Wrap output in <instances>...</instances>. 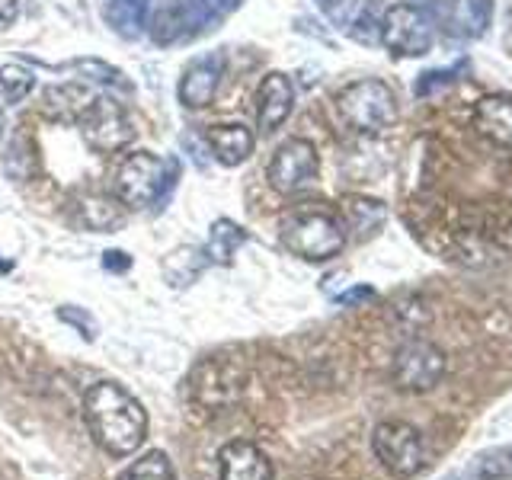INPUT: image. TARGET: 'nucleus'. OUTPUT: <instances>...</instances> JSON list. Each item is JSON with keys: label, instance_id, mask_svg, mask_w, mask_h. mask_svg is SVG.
<instances>
[{"label": "nucleus", "instance_id": "17", "mask_svg": "<svg viewBox=\"0 0 512 480\" xmlns=\"http://www.w3.org/2000/svg\"><path fill=\"white\" fill-rule=\"evenodd\" d=\"M77 215L87 228L109 234L125 221V205L119 202V196H100L96 192V196H84L77 202Z\"/></svg>", "mask_w": 512, "mask_h": 480}, {"label": "nucleus", "instance_id": "19", "mask_svg": "<svg viewBox=\"0 0 512 480\" xmlns=\"http://www.w3.org/2000/svg\"><path fill=\"white\" fill-rule=\"evenodd\" d=\"M244 240H247V234L240 231L234 221L221 218V221L212 224V234H208V244H205L202 253H205L208 263H231L234 250L244 244Z\"/></svg>", "mask_w": 512, "mask_h": 480}, {"label": "nucleus", "instance_id": "20", "mask_svg": "<svg viewBox=\"0 0 512 480\" xmlns=\"http://www.w3.org/2000/svg\"><path fill=\"white\" fill-rule=\"evenodd\" d=\"M343 215H346V231H356L359 237H372L384 224V205L375 199H349Z\"/></svg>", "mask_w": 512, "mask_h": 480}, {"label": "nucleus", "instance_id": "27", "mask_svg": "<svg viewBox=\"0 0 512 480\" xmlns=\"http://www.w3.org/2000/svg\"><path fill=\"white\" fill-rule=\"evenodd\" d=\"M58 320L64 324H71L80 336H84L87 343H93L96 336H100V324H96V317L84 308H77V304H61L58 308Z\"/></svg>", "mask_w": 512, "mask_h": 480}, {"label": "nucleus", "instance_id": "24", "mask_svg": "<svg viewBox=\"0 0 512 480\" xmlns=\"http://www.w3.org/2000/svg\"><path fill=\"white\" fill-rule=\"evenodd\" d=\"M36 87V74L23 64H0V93L7 103H20Z\"/></svg>", "mask_w": 512, "mask_h": 480}, {"label": "nucleus", "instance_id": "2", "mask_svg": "<svg viewBox=\"0 0 512 480\" xmlns=\"http://www.w3.org/2000/svg\"><path fill=\"white\" fill-rule=\"evenodd\" d=\"M343 122L359 135H381L397 122V96L384 80H356L336 96Z\"/></svg>", "mask_w": 512, "mask_h": 480}, {"label": "nucleus", "instance_id": "22", "mask_svg": "<svg viewBox=\"0 0 512 480\" xmlns=\"http://www.w3.org/2000/svg\"><path fill=\"white\" fill-rule=\"evenodd\" d=\"M205 253H199L196 247H180V250H173L167 256V263H164V272H167V282L176 285V288H186L192 279L199 276L202 266H205Z\"/></svg>", "mask_w": 512, "mask_h": 480}, {"label": "nucleus", "instance_id": "15", "mask_svg": "<svg viewBox=\"0 0 512 480\" xmlns=\"http://www.w3.org/2000/svg\"><path fill=\"white\" fill-rule=\"evenodd\" d=\"M493 16L490 0H448L445 26L455 39H477L484 36Z\"/></svg>", "mask_w": 512, "mask_h": 480}, {"label": "nucleus", "instance_id": "18", "mask_svg": "<svg viewBox=\"0 0 512 480\" xmlns=\"http://www.w3.org/2000/svg\"><path fill=\"white\" fill-rule=\"evenodd\" d=\"M106 23L116 29L122 39L144 36V26H148V0H109Z\"/></svg>", "mask_w": 512, "mask_h": 480}, {"label": "nucleus", "instance_id": "16", "mask_svg": "<svg viewBox=\"0 0 512 480\" xmlns=\"http://www.w3.org/2000/svg\"><path fill=\"white\" fill-rule=\"evenodd\" d=\"M205 141L221 167H240L253 154V132L247 125H215Z\"/></svg>", "mask_w": 512, "mask_h": 480}, {"label": "nucleus", "instance_id": "7", "mask_svg": "<svg viewBox=\"0 0 512 480\" xmlns=\"http://www.w3.org/2000/svg\"><path fill=\"white\" fill-rule=\"evenodd\" d=\"M381 45L394 58H420L432 48V20L413 4H394L381 16Z\"/></svg>", "mask_w": 512, "mask_h": 480}, {"label": "nucleus", "instance_id": "29", "mask_svg": "<svg viewBox=\"0 0 512 480\" xmlns=\"http://www.w3.org/2000/svg\"><path fill=\"white\" fill-rule=\"evenodd\" d=\"M461 71H464V64H455V68H448V71H426L420 77V84H416V93L429 96V93H436V90H442L448 84H455Z\"/></svg>", "mask_w": 512, "mask_h": 480}, {"label": "nucleus", "instance_id": "1", "mask_svg": "<svg viewBox=\"0 0 512 480\" xmlns=\"http://www.w3.org/2000/svg\"><path fill=\"white\" fill-rule=\"evenodd\" d=\"M84 416L96 445L112 458L138 452L148 436V413L138 404V397H132L116 381L93 384L84 397Z\"/></svg>", "mask_w": 512, "mask_h": 480}, {"label": "nucleus", "instance_id": "13", "mask_svg": "<svg viewBox=\"0 0 512 480\" xmlns=\"http://www.w3.org/2000/svg\"><path fill=\"white\" fill-rule=\"evenodd\" d=\"M474 128L496 148H512V96L490 93L474 106Z\"/></svg>", "mask_w": 512, "mask_h": 480}, {"label": "nucleus", "instance_id": "23", "mask_svg": "<svg viewBox=\"0 0 512 480\" xmlns=\"http://www.w3.org/2000/svg\"><path fill=\"white\" fill-rule=\"evenodd\" d=\"M340 23L356 42H365V45L381 42V16H375V10L368 7V0H362V4L352 7V13L343 16Z\"/></svg>", "mask_w": 512, "mask_h": 480}, {"label": "nucleus", "instance_id": "31", "mask_svg": "<svg viewBox=\"0 0 512 480\" xmlns=\"http://www.w3.org/2000/svg\"><path fill=\"white\" fill-rule=\"evenodd\" d=\"M368 298H375V288L356 285V288H349V292H346V295H340L336 301H340V304H359V301H368Z\"/></svg>", "mask_w": 512, "mask_h": 480}, {"label": "nucleus", "instance_id": "6", "mask_svg": "<svg viewBox=\"0 0 512 480\" xmlns=\"http://www.w3.org/2000/svg\"><path fill=\"white\" fill-rule=\"evenodd\" d=\"M391 378L400 391L426 394L445 378V352L429 340H407L394 352Z\"/></svg>", "mask_w": 512, "mask_h": 480}, {"label": "nucleus", "instance_id": "32", "mask_svg": "<svg viewBox=\"0 0 512 480\" xmlns=\"http://www.w3.org/2000/svg\"><path fill=\"white\" fill-rule=\"evenodd\" d=\"M20 13V0H0V29L10 26Z\"/></svg>", "mask_w": 512, "mask_h": 480}, {"label": "nucleus", "instance_id": "10", "mask_svg": "<svg viewBox=\"0 0 512 480\" xmlns=\"http://www.w3.org/2000/svg\"><path fill=\"white\" fill-rule=\"evenodd\" d=\"M292 106H295L292 80L279 71L266 74L260 90H256V125H260V132L266 135L276 132V128L292 116Z\"/></svg>", "mask_w": 512, "mask_h": 480}, {"label": "nucleus", "instance_id": "30", "mask_svg": "<svg viewBox=\"0 0 512 480\" xmlns=\"http://www.w3.org/2000/svg\"><path fill=\"white\" fill-rule=\"evenodd\" d=\"M103 266H106L109 272H125L128 266H132V256H128L125 250H106Z\"/></svg>", "mask_w": 512, "mask_h": 480}, {"label": "nucleus", "instance_id": "21", "mask_svg": "<svg viewBox=\"0 0 512 480\" xmlns=\"http://www.w3.org/2000/svg\"><path fill=\"white\" fill-rule=\"evenodd\" d=\"M4 173L10 176V180H32V176L39 173V157H36V148H32V141L29 138H13L7 144V151H4Z\"/></svg>", "mask_w": 512, "mask_h": 480}, {"label": "nucleus", "instance_id": "8", "mask_svg": "<svg viewBox=\"0 0 512 480\" xmlns=\"http://www.w3.org/2000/svg\"><path fill=\"white\" fill-rule=\"evenodd\" d=\"M77 125L84 132V141L100 154H116L135 138L128 112L116 100H109V96H96V103L84 112V119Z\"/></svg>", "mask_w": 512, "mask_h": 480}, {"label": "nucleus", "instance_id": "25", "mask_svg": "<svg viewBox=\"0 0 512 480\" xmlns=\"http://www.w3.org/2000/svg\"><path fill=\"white\" fill-rule=\"evenodd\" d=\"M119 480H176V474L164 452H148L144 458L128 464Z\"/></svg>", "mask_w": 512, "mask_h": 480}, {"label": "nucleus", "instance_id": "33", "mask_svg": "<svg viewBox=\"0 0 512 480\" xmlns=\"http://www.w3.org/2000/svg\"><path fill=\"white\" fill-rule=\"evenodd\" d=\"M4 132H7V116H4V106H0V141H4Z\"/></svg>", "mask_w": 512, "mask_h": 480}, {"label": "nucleus", "instance_id": "11", "mask_svg": "<svg viewBox=\"0 0 512 480\" xmlns=\"http://www.w3.org/2000/svg\"><path fill=\"white\" fill-rule=\"evenodd\" d=\"M218 474L221 480H276L272 461L263 448H256L247 439L228 442L218 455Z\"/></svg>", "mask_w": 512, "mask_h": 480}, {"label": "nucleus", "instance_id": "4", "mask_svg": "<svg viewBox=\"0 0 512 480\" xmlns=\"http://www.w3.org/2000/svg\"><path fill=\"white\" fill-rule=\"evenodd\" d=\"M173 189L170 164L151 151L128 154L116 170V196L125 208H151Z\"/></svg>", "mask_w": 512, "mask_h": 480}, {"label": "nucleus", "instance_id": "3", "mask_svg": "<svg viewBox=\"0 0 512 480\" xmlns=\"http://www.w3.org/2000/svg\"><path fill=\"white\" fill-rule=\"evenodd\" d=\"M282 244L308 263H327L346 247V228L330 212H295L282 224Z\"/></svg>", "mask_w": 512, "mask_h": 480}, {"label": "nucleus", "instance_id": "5", "mask_svg": "<svg viewBox=\"0 0 512 480\" xmlns=\"http://www.w3.org/2000/svg\"><path fill=\"white\" fill-rule=\"evenodd\" d=\"M372 448H375V458L384 464V471L394 474L397 480L416 477L426 464L420 432L404 420H388V423L375 426Z\"/></svg>", "mask_w": 512, "mask_h": 480}, {"label": "nucleus", "instance_id": "28", "mask_svg": "<svg viewBox=\"0 0 512 480\" xmlns=\"http://www.w3.org/2000/svg\"><path fill=\"white\" fill-rule=\"evenodd\" d=\"M71 68H74L77 74H84V77L96 80V84H119V80H122V74H119L116 68H109L106 61H96V58H80V61L71 64Z\"/></svg>", "mask_w": 512, "mask_h": 480}, {"label": "nucleus", "instance_id": "12", "mask_svg": "<svg viewBox=\"0 0 512 480\" xmlns=\"http://www.w3.org/2000/svg\"><path fill=\"white\" fill-rule=\"evenodd\" d=\"M96 103V93L87 84H52L42 93V116L52 122L77 125L84 119V112Z\"/></svg>", "mask_w": 512, "mask_h": 480}, {"label": "nucleus", "instance_id": "35", "mask_svg": "<svg viewBox=\"0 0 512 480\" xmlns=\"http://www.w3.org/2000/svg\"><path fill=\"white\" fill-rule=\"evenodd\" d=\"M333 4H340V0H320V7H327V10H330Z\"/></svg>", "mask_w": 512, "mask_h": 480}, {"label": "nucleus", "instance_id": "34", "mask_svg": "<svg viewBox=\"0 0 512 480\" xmlns=\"http://www.w3.org/2000/svg\"><path fill=\"white\" fill-rule=\"evenodd\" d=\"M13 269V263L10 260H0V272H10Z\"/></svg>", "mask_w": 512, "mask_h": 480}, {"label": "nucleus", "instance_id": "14", "mask_svg": "<svg viewBox=\"0 0 512 480\" xmlns=\"http://www.w3.org/2000/svg\"><path fill=\"white\" fill-rule=\"evenodd\" d=\"M221 58L218 55H205L196 64H189L183 80H180V103L186 109H205L208 103L215 100V90H218V80H221Z\"/></svg>", "mask_w": 512, "mask_h": 480}, {"label": "nucleus", "instance_id": "26", "mask_svg": "<svg viewBox=\"0 0 512 480\" xmlns=\"http://www.w3.org/2000/svg\"><path fill=\"white\" fill-rule=\"evenodd\" d=\"M474 474L480 480H512V445L490 448L474 461Z\"/></svg>", "mask_w": 512, "mask_h": 480}, {"label": "nucleus", "instance_id": "9", "mask_svg": "<svg viewBox=\"0 0 512 480\" xmlns=\"http://www.w3.org/2000/svg\"><path fill=\"white\" fill-rule=\"evenodd\" d=\"M317 170H320V160H317L314 144L304 138H292L272 154L266 176L272 189L292 196V192L308 189L317 180Z\"/></svg>", "mask_w": 512, "mask_h": 480}]
</instances>
